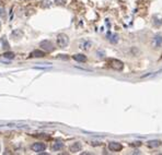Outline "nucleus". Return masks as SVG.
Here are the masks:
<instances>
[{
	"label": "nucleus",
	"instance_id": "nucleus-7",
	"mask_svg": "<svg viewBox=\"0 0 162 155\" xmlns=\"http://www.w3.org/2000/svg\"><path fill=\"white\" fill-rule=\"evenodd\" d=\"M147 145L151 149H157L162 145V141L161 140H150L147 142Z\"/></svg>",
	"mask_w": 162,
	"mask_h": 155
},
{
	"label": "nucleus",
	"instance_id": "nucleus-17",
	"mask_svg": "<svg viewBox=\"0 0 162 155\" xmlns=\"http://www.w3.org/2000/svg\"><path fill=\"white\" fill-rule=\"evenodd\" d=\"M0 151H1V145H0Z\"/></svg>",
	"mask_w": 162,
	"mask_h": 155
},
{
	"label": "nucleus",
	"instance_id": "nucleus-4",
	"mask_svg": "<svg viewBox=\"0 0 162 155\" xmlns=\"http://www.w3.org/2000/svg\"><path fill=\"white\" fill-rule=\"evenodd\" d=\"M46 149V144L45 143H42V142H37V143H34V144L31 146V150L36 153H41V152L45 151Z\"/></svg>",
	"mask_w": 162,
	"mask_h": 155
},
{
	"label": "nucleus",
	"instance_id": "nucleus-12",
	"mask_svg": "<svg viewBox=\"0 0 162 155\" xmlns=\"http://www.w3.org/2000/svg\"><path fill=\"white\" fill-rule=\"evenodd\" d=\"M108 40L111 43H117L118 42V35L116 34H108Z\"/></svg>",
	"mask_w": 162,
	"mask_h": 155
},
{
	"label": "nucleus",
	"instance_id": "nucleus-18",
	"mask_svg": "<svg viewBox=\"0 0 162 155\" xmlns=\"http://www.w3.org/2000/svg\"><path fill=\"white\" fill-rule=\"evenodd\" d=\"M0 29H1V24H0Z\"/></svg>",
	"mask_w": 162,
	"mask_h": 155
},
{
	"label": "nucleus",
	"instance_id": "nucleus-5",
	"mask_svg": "<svg viewBox=\"0 0 162 155\" xmlns=\"http://www.w3.org/2000/svg\"><path fill=\"white\" fill-rule=\"evenodd\" d=\"M108 150L112 152H119L123 150V145L118 142H110L108 143Z\"/></svg>",
	"mask_w": 162,
	"mask_h": 155
},
{
	"label": "nucleus",
	"instance_id": "nucleus-8",
	"mask_svg": "<svg viewBox=\"0 0 162 155\" xmlns=\"http://www.w3.org/2000/svg\"><path fill=\"white\" fill-rule=\"evenodd\" d=\"M81 149H82V145L80 142H75L70 145V152H72V153H77V152L81 151Z\"/></svg>",
	"mask_w": 162,
	"mask_h": 155
},
{
	"label": "nucleus",
	"instance_id": "nucleus-13",
	"mask_svg": "<svg viewBox=\"0 0 162 155\" xmlns=\"http://www.w3.org/2000/svg\"><path fill=\"white\" fill-rule=\"evenodd\" d=\"M90 47H91V43H90V42H84V43L81 45V48H82V49H89Z\"/></svg>",
	"mask_w": 162,
	"mask_h": 155
},
{
	"label": "nucleus",
	"instance_id": "nucleus-14",
	"mask_svg": "<svg viewBox=\"0 0 162 155\" xmlns=\"http://www.w3.org/2000/svg\"><path fill=\"white\" fill-rule=\"evenodd\" d=\"M4 58H10V59H13V58H15V54H13V53H4Z\"/></svg>",
	"mask_w": 162,
	"mask_h": 155
},
{
	"label": "nucleus",
	"instance_id": "nucleus-11",
	"mask_svg": "<svg viewBox=\"0 0 162 155\" xmlns=\"http://www.w3.org/2000/svg\"><path fill=\"white\" fill-rule=\"evenodd\" d=\"M44 56H45V51L40 50V49H36V50H34L31 54V57H36V58H41L44 57Z\"/></svg>",
	"mask_w": 162,
	"mask_h": 155
},
{
	"label": "nucleus",
	"instance_id": "nucleus-9",
	"mask_svg": "<svg viewBox=\"0 0 162 155\" xmlns=\"http://www.w3.org/2000/svg\"><path fill=\"white\" fill-rule=\"evenodd\" d=\"M73 59L76 60V61L78 62H86V57L84 56V55L82 54H77V55H73Z\"/></svg>",
	"mask_w": 162,
	"mask_h": 155
},
{
	"label": "nucleus",
	"instance_id": "nucleus-15",
	"mask_svg": "<svg viewBox=\"0 0 162 155\" xmlns=\"http://www.w3.org/2000/svg\"><path fill=\"white\" fill-rule=\"evenodd\" d=\"M55 2L57 4H66L67 0H55Z\"/></svg>",
	"mask_w": 162,
	"mask_h": 155
},
{
	"label": "nucleus",
	"instance_id": "nucleus-10",
	"mask_svg": "<svg viewBox=\"0 0 162 155\" xmlns=\"http://www.w3.org/2000/svg\"><path fill=\"white\" fill-rule=\"evenodd\" d=\"M62 146H64L62 142L57 141V142H54V143L52 144V150H53V151H59V150H61Z\"/></svg>",
	"mask_w": 162,
	"mask_h": 155
},
{
	"label": "nucleus",
	"instance_id": "nucleus-19",
	"mask_svg": "<svg viewBox=\"0 0 162 155\" xmlns=\"http://www.w3.org/2000/svg\"><path fill=\"white\" fill-rule=\"evenodd\" d=\"M161 59H162V54H161Z\"/></svg>",
	"mask_w": 162,
	"mask_h": 155
},
{
	"label": "nucleus",
	"instance_id": "nucleus-3",
	"mask_svg": "<svg viewBox=\"0 0 162 155\" xmlns=\"http://www.w3.org/2000/svg\"><path fill=\"white\" fill-rule=\"evenodd\" d=\"M68 43H69V38L66 34H59L57 36V44L59 47L64 48V47H66L68 45Z\"/></svg>",
	"mask_w": 162,
	"mask_h": 155
},
{
	"label": "nucleus",
	"instance_id": "nucleus-6",
	"mask_svg": "<svg viewBox=\"0 0 162 155\" xmlns=\"http://www.w3.org/2000/svg\"><path fill=\"white\" fill-rule=\"evenodd\" d=\"M41 47L44 48V50L45 51L54 50V45H53L51 42H48V40H45V42H43V43H41Z\"/></svg>",
	"mask_w": 162,
	"mask_h": 155
},
{
	"label": "nucleus",
	"instance_id": "nucleus-1",
	"mask_svg": "<svg viewBox=\"0 0 162 155\" xmlns=\"http://www.w3.org/2000/svg\"><path fill=\"white\" fill-rule=\"evenodd\" d=\"M108 63L112 69L117 70V71H121V70H123V68H124V63H123L121 60H118V59L111 58V59H108Z\"/></svg>",
	"mask_w": 162,
	"mask_h": 155
},
{
	"label": "nucleus",
	"instance_id": "nucleus-2",
	"mask_svg": "<svg viewBox=\"0 0 162 155\" xmlns=\"http://www.w3.org/2000/svg\"><path fill=\"white\" fill-rule=\"evenodd\" d=\"M151 45L155 49H159V48L162 46V34L161 33H158V34H155V36L152 37Z\"/></svg>",
	"mask_w": 162,
	"mask_h": 155
},
{
	"label": "nucleus",
	"instance_id": "nucleus-16",
	"mask_svg": "<svg viewBox=\"0 0 162 155\" xmlns=\"http://www.w3.org/2000/svg\"><path fill=\"white\" fill-rule=\"evenodd\" d=\"M0 15L4 18V17H6V12H4V8H0Z\"/></svg>",
	"mask_w": 162,
	"mask_h": 155
}]
</instances>
